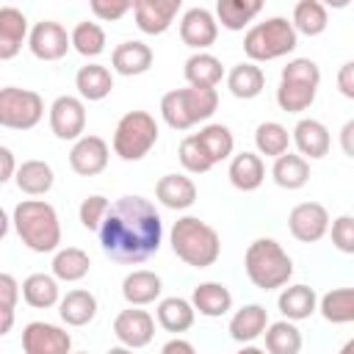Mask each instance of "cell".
Segmentation results:
<instances>
[{
  "label": "cell",
  "mask_w": 354,
  "mask_h": 354,
  "mask_svg": "<svg viewBox=\"0 0 354 354\" xmlns=\"http://www.w3.org/2000/svg\"><path fill=\"white\" fill-rule=\"evenodd\" d=\"M97 235H100L102 252L113 263L138 266L160 249L163 221H160L158 207L149 199L133 194L111 205Z\"/></svg>",
  "instance_id": "1"
},
{
  "label": "cell",
  "mask_w": 354,
  "mask_h": 354,
  "mask_svg": "<svg viewBox=\"0 0 354 354\" xmlns=\"http://www.w3.org/2000/svg\"><path fill=\"white\" fill-rule=\"evenodd\" d=\"M11 224L19 235V241L36 252V254H47V252H58L61 243V221L58 213L50 202L44 199H22L14 213H11Z\"/></svg>",
  "instance_id": "2"
},
{
  "label": "cell",
  "mask_w": 354,
  "mask_h": 354,
  "mask_svg": "<svg viewBox=\"0 0 354 354\" xmlns=\"http://www.w3.org/2000/svg\"><path fill=\"white\" fill-rule=\"evenodd\" d=\"M169 238H171V252L191 268H210L221 254L218 232L196 216L177 218Z\"/></svg>",
  "instance_id": "3"
},
{
  "label": "cell",
  "mask_w": 354,
  "mask_h": 354,
  "mask_svg": "<svg viewBox=\"0 0 354 354\" xmlns=\"http://www.w3.org/2000/svg\"><path fill=\"white\" fill-rule=\"evenodd\" d=\"M243 268H246L249 282L260 290L285 288L293 277V260L282 249V243H277L274 238L252 241L246 254H243Z\"/></svg>",
  "instance_id": "4"
},
{
  "label": "cell",
  "mask_w": 354,
  "mask_h": 354,
  "mask_svg": "<svg viewBox=\"0 0 354 354\" xmlns=\"http://www.w3.org/2000/svg\"><path fill=\"white\" fill-rule=\"evenodd\" d=\"M218 108V91L207 86L171 88L160 97V116L171 130H191L199 122H207Z\"/></svg>",
  "instance_id": "5"
},
{
  "label": "cell",
  "mask_w": 354,
  "mask_h": 354,
  "mask_svg": "<svg viewBox=\"0 0 354 354\" xmlns=\"http://www.w3.org/2000/svg\"><path fill=\"white\" fill-rule=\"evenodd\" d=\"M318 86H321L318 64L313 58H290L279 75L277 105L285 113H301L315 102Z\"/></svg>",
  "instance_id": "6"
},
{
  "label": "cell",
  "mask_w": 354,
  "mask_h": 354,
  "mask_svg": "<svg viewBox=\"0 0 354 354\" xmlns=\"http://www.w3.org/2000/svg\"><path fill=\"white\" fill-rule=\"evenodd\" d=\"M299 44V30L288 17H268L266 22H257L243 36V53L249 61H274L288 53H293Z\"/></svg>",
  "instance_id": "7"
},
{
  "label": "cell",
  "mask_w": 354,
  "mask_h": 354,
  "mask_svg": "<svg viewBox=\"0 0 354 354\" xmlns=\"http://www.w3.org/2000/svg\"><path fill=\"white\" fill-rule=\"evenodd\" d=\"M158 144V122L147 111H127L113 130V152L122 160H141Z\"/></svg>",
  "instance_id": "8"
},
{
  "label": "cell",
  "mask_w": 354,
  "mask_h": 354,
  "mask_svg": "<svg viewBox=\"0 0 354 354\" xmlns=\"http://www.w3.org/2000/svg\"><path fill=\"white\" fill-rule=\"evenodd\" d=\"M44 116V100L39 91L6 86L0 91V124L8 130H30Z\"/></svg>",
  "instance_id": "9"
},
{
  "label": "cell",
  "mask_w": 354,
  "mask_h": 354,
  "mask_svg": "<svg viewBox=\"0 0 354 354\" xmlns=\"http://www.w3.org/2000/svg\"><path fill=\"white\" fill-rule=\"evenodd\" d=\"M50 130L61 141H77L86 130V105L83 97L61 94L50 105Z\"/></svg>",
  "instance_id": "10"
},
{
  "label": "cell",
  "mask_w": 354,
  "mask_h": 354,
  "mask_svg": "<svg viewBox=\"0 0 354 354\" xmlns=\"http://www.w3.org/2000/svg\"><path fill=\"white\" fill-rule=\"evenodd\" d=\"M28 47L39 61H61L72 47V33L55 19H41L30 28Z\"/></svg>",
  "instance_id": "11"
},
{
  "label": "cell",
  "mask_w": 354,
  "mask_h": 354,
  "mask_svg": "<svg viewBox=\"0 0 354 354\" xmlns=\"http://www.w3.org/2000/svg\"><path fill=\"white\" fill-rule=\"evenodd\" d=\"M329 210L321 202H299L288 213V230L301 243H315L329 232Z\"/></svg>",
  "instance_id": "12"
},
{
  "label": "cell",
  "mask_w": 354,
  "mask_h": 354,
  "mask_svg": "<svg viewBox=\"0 0 354 354\" xmlns=\"http://www.w3.org/2000/svg\"><path fill=\"white\" fill-rule=\"evenodd\" d=\"M72 348V337L58 324L30 321L22 329V351L25 354H66Z\"/></svg>",
  "instance_id": "13"
},
{
  "label": "cell",
  "mask_w": 354,
  "mask_h": 354,
  "mask_svg": "<svg viewBox=\"0 0 354 354\" xmlns=\"http://www.w3.org/2000/svg\"><path fill=\"white\" fill-rule=\"evenodd\" d=\"M113 335L127 348H144L155 337V318L147 310H138L136 304H130L113 318Z\"/></svg>",
  "instance_id": "14"
},
{
  "label": "cell",
  "mask_w": 354,
  "mask_h": 354,
  "mask_svg": "<svg viewBox=\"0 0 354 354\" xmlns=\"http://www.w3.org/2000/svg\"><path fill=\"white\" fill-rule=\"evenodd\" d=\"M180 39L191 50H207L218 39V19L213 11L196 6L180 17Z\"/></svg>",
  "instance_id": "15"
},
{
  "label": "cell",
  "mask_w": 354,
  "mask_h": 354,
  "mask_svg": "<svg viewBox=\"0 0 354 354\" xmlns=\"http://www.w3.org/2000/svg\"><path fill=\"white\" fill-rule=\"evenodd\" d=\"M108 158H111V147L100 136H80L69 149V166L80 177H94L105 171Z\"/></svg>",
  "instance_id": "16"
},
{
  "label": "cell",
  "mask_w": 354,
  "mask_h": 354,
  "mask_svg": "<svg viewBox=\"0 0 354 354\" xmlns=\"http://www.w3.org/2000/svg\"><path fill=\"white\" fill-rule=\"evenodd\" d=\"M183 8V0H141L136 6V25L147 36H160L171 28Z\"/></svg>",
  "instance_id": "17"
},
{
  "label": "cell",
  "mask_w": 354,
  "mask_h": 354,
  "mask_svg": "<svg viewBox=\"0 0 354 354\" xmlns=\"http://www.w3.org/2000/svg\"><path fill=\"white\" fill-rule=\"evenodd\" d=\"M290 136H293V147H296V152L299 155H304L307 160H318V158H324L326 152H329V144H332V138H329V127L324 124V122H318V119H299L296 122V127L290 130Z\"/></svg>",
  "instance_id": "18"
},
{
  "label": "cell",
  "mask_w": 354,
  "mask_h": 354,
  "mask_svg": "<svg viewBox=\"0 0 354 354\" xmlns=\"http://www.w3.org/2000/svg\"><path fill=\"white\" fill-rule=\"evenodd\" d=\"M152 47L133 39V41H122L113 47L111 53V66L116 75H124V77H136V75H144L149 72L152 66Z\"/></svg>",
  "instance_id": "19"
},
{
  "label": "cell",
  "mask_w": 354,
  "mask_h": 354,
  "mask_svg": "<svg viewBox=\"0 0 354 354\" xmlns=\"http://www.w3.org/2000/svg\"><path fill=\"white\" fill-rule=\"evenodd\" d=\"M266 326H268V310L263 304H243L241 310L232 313L230 318V337L241 346H249L254 343L260 335H266Z\"/></svg>",
  "instance_id": "20"
},
{
  "label": "cell",
  "mask_w": 354,
  "mask_h": 354,
  "mask_svg": "<svg viewBox=\"0 0 354 354\" xmlns=\"http://www.w3.org/2000/svg\"><path fill=\"white\" fill-rule=\"evenodd\" d=\"M28 36H30L28 17L14 6H3L0 8V61H11L22 50V41Z\"/></svg>",
  "instance_id": "21"
},
{
  "label": "cell",
  "mask_w": 354,
  "mask_h": 354,
  "mask_svg": "<svg viewBox=\"0 0 354 354\" xmlns=\"http://www.w3.org/2000/svg\"><path fill=\"white\" fill-rule=\"evenodd\" d=\"M227 177H230V183H232L238 191H243V194L257 191V188L263 185V180H266V163H263L260 152H246V149H243V152L232 155L230 169H227Z\"/></svg>",
  "instance_id": "22"
},
{
  "label": "cell",
  "mask_w": 354,
  "mask_h": 354,
  "mask_svg": "<svg viewBox=\"0 0 354 354\" xmlns=\"http://www.w3.org/2000/svg\"><path fill=\"white\" fill-rule=\"evenodd\" d=\"M155 199L169 210H188L196 202V185L185 174H163L155 183Z\"/></svg>",
  "instance_id": "23"
},
{
  "label": "cell",
  "mask_w": 354,
  "mask_h": 354,
  "mask_svg": "<svg viewBox=\"0 0 354 354\" xmlns=\"http://www.w3.org/2000/svg\"><path fill=\"white\" fill-rule=\"evenodd\" d=\"M160 290H163V279L149 268H136L122 279V296L127 304L136 307L152 304L155 299H160Z\"/></svg>",
  "instance_id": "24"
},
{
  "label": "cell",
  "mask_w": 354,
  "mask_h": 354,
  "mask_svg": "<svg viewBox=\"0 0 354 354\" xmlns=\"http://www.w3.org/2000/svg\"><path fill=\"white\" fill-rule=\"evenodd\" d=\"M14 183L22 194L28 196H44L53 183H55V171L47 160H39V158H30V160H22L17 174H14Z\"/></svg>",
  "instance_id": "25"
},
{
  "label": "cell",
  "mask_w": 354,
  "mask_h": 354,
  "mask_svg": "<svg viewBox=\"0 0 354 354\" xmlns=\"http://www.w3.org/2000/svg\"><path fill=\"white\" fill-rule=\"evenodd\" d=\"M191 301L205 318H221L232 310V293L221 282H199L191 293Z\"/></svg>",
  "instance_id": "26"
},
{
  "label": "cell",
  "mask_w": 354,
  "mask_h": 354,
  "mask_svg": "<svg viewBox=\"0 0 354 354\" xmlns=\"http://www.w3.org/2000/svg\"><path fill=\"white\" fill-rule=\"evenodd\" d=\"M158 324L171 332V335H183L194 326V318H196V307L194 301L183 299V296H166L158 301Z\"/></svg>",
  "instance_id": "27"
},
{
  "label": "cell",
  "mask_w": 354,
  "mask_h": 354,
  "mask_svg": "<svg viewBox=\"0 0 354 354\" xmlns=\"http://www.w3.org/2000/svg\"><path fill=\"white\" fill-rule=\"evenodd\" d=\"M271 177H274V183H277L279 188H285V191H299V188H304L307 180H310V163H307L304 155L288 149L285 155L274 158Z\"/></svg>",
  "instance_id": "28"
},
{
  "label": "cell",
  "mask_w": 354,
  "mask_h": 354,
  "mask_svg": "<svg viewBox=\"0 0 354 354\" xmlns=\"http://www.w3.org/2000/svg\"><path fill=\"white\" fill-rule=\"evenodd\" d=\"M58 277L55 274H30L22 279V299L25 304L36 307V310H50L61 301V288H58Z\"/></svg>",
  "instance_id": "29"
},
{
  "label": "cell",
  "mask_w": 354,
  "mask_h": 354,
  "mask_svg": "<svg viewBox=\"0 0 354 354\" xmlns=\"http://www.w3.org/2000/svg\"><path fill=\"white\" fill-rule=\"evenodd\" d=\"M75 88H77V94L83 100L100 102V100H105L113 91V75L102 64H86L75 75Z\"/></svg>",
  "instance_id": "30"
},
{
  "label": "cell",
  "mask_w": 354,
  "mask_h": 354,
  "mask_svg": "<svg viewBox=\"0 0 354 354\" xmlns=\"http://www.w3.org/2000/svg\"><path fill=\"white\" fill-rule=\"evenodd\" d=\"M58 315L66 326H86L94 321L97 315V299L91 290H83V288H75L69 290L66 296H61L58 301Z\"/></svg>",
  "instance_id": "31"
},
{
  "label": "cell",
  "mask_w": 354,
  "mask_h": 354,
  "mask_svg": "<svg viewBox=\"0 0 354 354\" xmlns=\"http://www.w3.org/2000/svg\"><path fill=\"white\" fill-rule=\"evenodd\" d=\"M183 75H185L188 86H207V88H216V86L221 83V77H224V66H221V61H218L213 53L196 50L194 55L185 58Z\"/></svg>",
  "instance_id": "32"
},
{
  "label": "cell",
  "mask_w": 354,
  "mask_h": 354,
  "mask_svg": "<svg viewBox=\"0 0 354 354\" xmlns=\"http://www.w3.org/2000/svg\"><path fill=\"white\" fill-rule=\"evenodd\" d=\"M227 88L238 100H254L266 88V75L254 61H241L227 72Z\"/></svg>",
  "instance_id": "33"
},
{
  "label": "cell",
  "mask_w": 354,
  "mask_h": 354,
  "mask_svg": "<svg viewBox=\"0 0 354 354\" xmlns=\"http://www.w3.org/2000/svg\"><path fill=\"white\" fill-rule=\"evenodd\" d=\"M277 307L285 318L304 321L318 310V296L310 285H288V288H282V293L277 299Z\"/></svg>",
  "instance_id": "34"
},
{
  "label": "cell",
  "mask_w": 354,
  "mask_h": 354,
  "mask_svg": "<svg viewBox=\"0 0 354 354\" xmlns=\"http://www.w3.org/2000/svg\"><path fill=\"white\" fill-rule=\"evenodd\" d=\"M266 0H216V19L227 30H243L260 11Z\"/></svg>",
  "instance_id": "35"
},
{
  "label": "cell",
  "mask_w": 354,
  "mask_h": 354,
  "mask_svg": "<svg viewBox=\"0 0 354 354\" xmlns=\"http://www.w3.org/2000/svg\"><path fill=\"white\" fill-rule=\"evenodd\" d=\"M318 313L329 324H354V288H332L318 299Z\"/></svg>",
  "instance_id": "36"
},
{
  "label": "cell",
  "mask_w": 354,
  "mask_h": 354,
  "mask_svg": "<svg viewBox=\"0 0 354 354\" xmlns=\"http://www.w3.org/2000/svg\"><path fill=\"white\" fill-rule=\"evenodd\" d=\"M290 144H293V136H290L288 127L279 124V122H260V124L254 127V147H257V152L266 155V158H279V155H285V152L290 149Z\"/></svg>",
  "instance_id": "37"
},
{
  "label": "cell",
  "mask_w": 354,
  "mask_h": 354,
  "mask_svg": "<svg viewBox=\"0 0 354 354\" xmlns=\"http://www.w3.org/2000/svg\"><path fill=\"white\" fill-rule=\"evenodd\" d=\"M266 351L271 354H299L301 351V332L296 321L282 318L266 326Z\"/></svg>",
  "instance_id": "38"
},
{
  "label": "cell",
  "mask_w": 354,
  "mask_h": 354,
  "mask_svg": "<svg viewBox=\"0 0 354 354\" xmlns=\"http://www.w3.org/2000/svg\"><path fill=\"white\" fill-rule=\"evenodd\" d=\"M88 268H91V257L77 246L58 249L53 257V274L61 282H80L88 274Z\"/></svg>",
  "instance_id": "39"
},
{
  "label": "cell",
  "mask_w": 354,
  "mask_h": 354,
  "mask_svg": "<svg viewBox=\"0 0 354 354\" xmlns=\"http://www.w3.org/2000/svg\"><path fill=\"white\" fill-rule=\"evenodd\" d=\"M293 28L304 36H321L329 25V14L326 6L321 0H299L293 6Z\"/></svg>",
  "instance_id": "40"
},
{
  "label": "cell",
  "mask_w": 354,
  "mask_h": 354,
  "mask_svg": "<svg viewBox=\"0 0 354 354\" xmlns=\"http://www.w3.org/2000/svg\"><path fill=\"white\" fill-rule=\"evenodd\" d=\"M196 136H199V141L205 144V149H207V155L213 158V163H221V160L232 158L235 138H232V130H230L227 124L210 122V124H205Z\"/></svg>",
  "instance_id": "41"
},
{
  "label": "cell",
  "mask_w": 354,
  "mask_h": 354,
  "mask_svg": "<svg viewBox=\"0 0 354 354\" xmlns=\"http://www.w3.org/2000/svg\"><path fill=\"white\" fill-rule=\"evenodd\" d=\"M105 30L97 25V22H77L72 28V50L80 53L83 58H97L100 53H105Z\"/></svg>",
  "instance_id": "42"
},
{
  "label": "cell",
  "mask_w": 354,
  "mask_h": 354,
  "mask_svg": "<svg viewBox=\"0 0 354 354\" xmlns=\"http://www.w3.org/2000/svg\"><path fill=\"white\" fill-rule=\"evenodd\" d=\"M177 158H180L183 169H185V171H191V174H205V171H210V169L216 166V163H213V158L207 155V149H205V144L199 141V136H196V133H191V136H185V138L180 141Z\"/></svg>",
  "instance_id": "43"
},
{
  "label": "cell",
  "mask_w": 354,
  "mask_h": 354,
  "mask_svg": "<svg viewBox=\"0 0 354 354\" xmlns=\"http://www.w3.org/2000/svg\"><path fill=\"white\" fill-rule=\"evenodd\" d=\"M108 210H111V202H108L102 194H91V196H86V199L80 202L77 216H80V224H83L88 232H100V227H102Z\"/></svg>",
  "instance_id": "44"
},
{
  "label": "cell",
  "mask_w": 354,
  "mask_h": 354,
  "mask_svg": "<svg viewBox=\"0 0 354 354\" xmlns=\"http://www.w3.org/2000/svg\"><path fill=\"white\" fill-rule=\"evenodd\" d=\"M19 285L11 274H0V335H8L11 332V324H14V307H17V296H19Z\"/></svg>",
  "instance_id": "45"
},
{
  "label": "cell",
  "mask_w": 354,
  "mask_h": 354,
  "mask_svg": "<svg viewBox=\"0 0 354 354\" xmlns=\"http://www.w3.org/2000/svg\"><path fill=\"white\" fill-rule=\"evenodd\" d=\"M138 3L141 0H88L91 14L97 19H102V22H119L124 14L136 11Z\"/></svg>",
  "instance_id": "46"
},
{
  "label": "cell",
  "mask_w": 354,
  "mask_h": 354,
  "mask_svg": "<svg viewBox=\"0 0 354 354\" xmlns=\"http://www.w3.org/2000/svg\"><path fill=\"white\" fill-rule=\"evenodd\" d=\"M332 246L343 254H354V216H337L329 224Z\"/></svg>",
  "instance_id": "47"
},
{
  "label": "cell",
  "mask_w": 354,
  "mask_h": 354,
  "mask_svg": "<svg viewBox=\"0 0 354 354\" xmlns=\"http://www.w3.org/2000/svg\"><path fill=\"white\" fill-rule=\"evenodd\" d=\"M337 91L346 100H354V61H346L337 69Z\"/></svg>",
  "instance_id": "48"
},
{
  "label": "cell",
  "mask_w": 354,
  "mask_h": 354,
  "mask_svg": "<svg viewBox=\"0 0 354 354\" xmlns=\"http://www.w3.org/2000/svg\"><path fill=\"white\" fill-rule=\"evenodd\" d=\"M17 169H19V166L14 163V152H11L8 147H0V183L14 180Z\"/></svg>",
  "instance_id": "49"
},
{
  "label": "cell",
  "mask_w": 354,
  "mask_h": 354,
  "mask_svg": "<svg viewBox=\"0 0 354 354\" xmlns=\"http://www.w3.org/2000/svg\"><path fill=\"white\" fill-rule=\"evenodd\" d=\"M340 149L354 158V119H348L343 127H340Z\"/></svg>",
  "instance_id": "50"
},
{
  "label": "cell",
  "mask_w": 354,
  "mask_h": 354,
  "mask_svg": "<svg viewBox=\"0 0 354 354\" xmlns=\"http://www.w3.org/2000/svg\"><path fill=\"white\" fill-rule=\"evenodd\" d=\"M160 351H163V354H174V351H180V354H194L196 348H194V343H188V340H183V337L177 335V337H171L169 343H163Z\"/></svg>",
  "instance_id": "51"
},
{
  "label": "cell",
  "mask_w": 354,
  "mask_h": 354,
  "mask_svg": "<svg viewBox=\"0 0 354 354\" xmlns=\"http://www.w3.org/2000/svg\"><path fill=\"white\" fill-rule=\"evenodd\" d=\"M321 3H324L326 8H346L351 0H321Z\"/></svg>",
  "instance_id": "52"
},
{
  "label": "cell",
  "mask_w": 354,
  "mask_h": 354,
  "mask_svg": "<svg viewBox=\"0 0 354 354\" xmlns=\"http://www.w3.org/2000/svg\"><path fill=\"white\" fill-rule=\"evenodd\" d=\"M340 351H343V354H354V340H346V343L340 346Z\"/></svg>",
  "instance_id": "53"
}]
</instances>
